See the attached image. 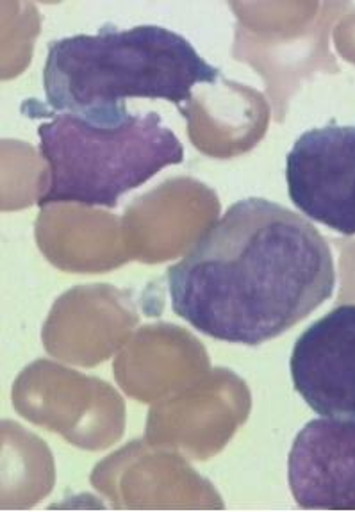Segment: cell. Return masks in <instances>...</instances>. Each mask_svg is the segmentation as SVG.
Masks as SVG:
<instances>
[{"mask_svg": "<svg viewBox=\"0 0 355 512\" xmlns=\"http://www.w3.org/2000/svg\"><path fill=\"white\" fill-rule=\"evenodd\" d=\"M172 309L209 338L257 347L302 322L336 286L327 240L272 200L243 199L166 272Z\"/></svg>", "mask_w": 355, "mask_h": 512, "instance_id": "6da1fadb", "label": "cell"}, {"mask_svg": "<svg viewBox=\"0 0 355 512\" xmlns=\"http://www.w3.org/2000/svg\"><path fill=\"white\" fill-rule=\"evenodd\" d=\"M209 65L184 36L159 25L77 34L49 43L43 67L47 106L104 127L133 115L125 100H168L182 109L197 84H213Z\"/></svg>", "mask_w": 355, "mask_h": 512, "instance_id": "7a4b0ae2", "label": "cell"}, {"mask_svg": "<svg viewBox=\"0 0 355 512\" xmlns=\"http://www.w3.org/2000/svg\"><path fill=\"white\" fill-rule=\"evenodd\" d=\"M29 118H52L38 127L40 154L49 163V188L38 206L84 204L115 209L127 191L184 161L181 141L149 111L124 124L104 127L70 113H56L36 99L25 100Z\"/></svg>", "mask_w": 355, "mask_h": 512, "instance_id": "3957f363", "label": "cell"}, {"mask_svg": "<svg viewBox=\"0 0 355 512\" xmlns=\"http://www.w3.org/2000/svg\"><path fill=\"white\" fill-rule=\"evenodd\" d=\"M286 182L298 211L355 236V125L332 120L302 134L286 157Z\"/></svg>", "mask_w": 355, "mask_h": 512, "instance_id": "277c9868", "label": "cell"}, {"mask_svg": "<svg viewBox=\"0 0 355 512\" xmlns=\"http://www.w3.org/2000/svg\"><path fill=\"white\" fill-rule=\"evenodd\" d=\"M289 370L314 413L355 420V304H343L297 339Z\"/></svg>", "mask_w": 355, "mask_h": 512, "instance_id": "5b68a950", "label": "cell"}, {"mask_svg": "<svg viewBox=\"0 0 355 512\" xmlns=\"http://www.w3.org/2000/svg\"><path fill=\"white\" fill-rule=\"evenodd\" d=\"M288 482L306 511H355V420L307 422L289 452Z\"/></svg>", "mask_w": 355, "mask_h": 512, "instance_id": "8992f818", "label": "cell"}]
</instances>
